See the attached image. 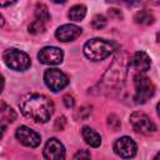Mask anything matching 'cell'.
<instances>
[{
  "mask_svg": "<svg viewBox=\"0 0 160 160\" xmlns=\"http://www.w3.org/2000/svg\"><path fill=\"white\" fill-rule=\"evenodd\" d=\"M62 101H64V105H65L66 108H72V106H74V104H75V100H74L72 95H70V94L64 95Z\"/></svg>",
  "mask_w": 160,
  "mask_h": 160,
  "instance_id": "obj_23",
  "label": "cell"
},
{
  "mask_svg": "<svg viewBox=\"0 0 160 160\" xmlns=\"http://www.w3.org/2000/svg\"><path fill=\"white\" fill-rule=\"evenodd\" d=\"M81 135H82L85 142H86L88 145H90L91 148H98V146H100V144H101V138H100V135H99L95 130H92L91 128L84 126V128L81 129Z\"/></svg>",
  "mask_w": 160,
  "mask_h": 160,
  "instance_id": "obj_14",
  "label": "cell"
},
{
  "mask_svg": "<svg viewBox=\"0 0 160 160\" xmlns=\"http://www.w3.org/2000/svg\"><path fill=\"white\" fill-rule=\"evenodd\" d=\"M115 48L116 45L114 42H110L100 38H95L89 40L84 45V54L91 61H101L106 59L115 50Z\"/></svg>",
  "mask_w": 160,
  "mask_h": 160,
  "instance_id": "obj_3",
  "label": "cell"
},
{
  "mask_svg": "<svg viewBox=\"0 0 160 160\" xmlns=\"http://www.w3.org/2000/svg\"><path fill=\"white\" fill-rule=\"evenodd\" d=\"M0 114H1V131H2V134H4L6 124H10V122H12V121L16 119V112H15L10 106H8L5 102H2V104H1Z\"/></svg>",
  "mask_w": 160,
  "mask_h": 160,
  "instance_id": "obj_15",
  "label": "cell"
},
{
  "mask_svg": "<svg viewBox=\"0 0 160 160\" xmlns=\"http://www.w3.org/2000/svg\"><path fill=\"white\" fill-rule=\"evenodd\" d=\"M134 21L140 25H150L154 22V15L148 10H140L134 15Z\"/></svg>",
  "mask_w": 160,
  "mask_h": 160,
  "instance_id": "obj_17",
  "label": "cell"
},
{
  "mask_svg": "<svg viewBox=\"0 0 160 160\" xmlns=\"http://www.w3.org/2000/svg\"><path fill=\"white\" fill-rule=\"evenodd\" d=\"M136 144L129 136H121L114 142V151L118 156L122 159L134 158L136 154Z\"/></svg>",
  "mask_w": 160,
  "mask_h": 160,
  "instance_id": "obj_8",
  "label": "cell"
},
{
  "mask_svg": "<svg viewBox=\"0 0 160 160\" xmlns=\"http://www.w3.org/2000/svg\"><path fill=\"white\" fill-rule=\"evenodd\" d=\"M156 110H158V115H159V118H160V101H159L158 105H156Z\"/></svg>",
  "mask_w": 160,
  "mask_h": 160,
  "instance_id": "obj_28",
  "label": "cell"
},
{
  "mask_svg": "<svg viewBox=\"0 0 160 160\" xmlns=\"http://www.w3.org/2000/svg\"><path fill=\"white\" fill-rule=\"evenodd\" d=\"M62 58H64V54L61 49L56 46H45L38 54L39 61L45 65H59L61 64Z\"/></svg>",
  "mask_w": 160,
  "mask_h": 160,
  "instance_id": "obj_10",
  "label": "cell"
},
{
  "mask_svg": "<svg viewBox=\"0 0 160 160\" xmlns=\"http://www.w3.org/2000/svg\"><path fill=\"white\" fill-rule=\"evenodd\" d=\"M44 158L49 160H61L65 158L64 145L55 138L48 140L44 148Z\"/></svg>",
  "mask_w": 160,
  "mask_h": 160,
  "instance_id": "obj_11",
  "label": "cell"
},
{
  "mask_svg": "<svg viewBox=\"0 0 160 160\" xmlns=\"http://www.w3.org/2000/svg\"><path fill=\"white\" fill-rule=\"evenodd\" d=\"M155 159H160V151H159V152L155 155Z\"/></svg>",
  "mask_w": 160,
  "mask_h": 160,
  "instance_id": "obj_31",
  "label": "cell"
},
{
  "mask_svg": "<svg viewBox=\"0 0 160 160\" xmlns=\"http://www.w3.org/2000/svg\"><path fill=\"white\" fill-rule=\"evenodd\" d=\"M122 4H125V5H128V6H134V5H136V4H139V1L138 0H120Z\"/></svg>",
  "mask_w": 160,
  "mask_h": 160,
  "instance_id": "obj_26",
  "label": "cell"
},
{
  "mask_svg": "<svg viewBox=\"0 0 160 160\" xmlns=\"http://www.w3.org/2000/svg\"><path fill=\"white\" fill-rule=\"evenodd\" d=\"M35 20H39L44 24H48L50 20V14L48 11V8L44 4H38L35 8Z\"/></svg>",
  "mask_w": 160,
  "mask_h": 160,
  "instance_id": "obj_18",
  "label": "cell"
},
{
  "mask_svg": "<svg viewBox=\"0 0 160 160\" xmlns=\"http://www.w3.org/2000/svg\"><path fill=\"white\" fill-rule=\"evenodd\" d=\"M44 81L45 85L54 92L60 91L69 84L68 76L59 69H48L44 72Z\"/></svg>",
  "mask_w": 160,
  "mask_h": 160,
  "instance_id": "obj_7",
  "label": "cell"
},
{
  "mask_svg": "<svg viewBox=\"0 0 160 160\" xmlns=\"http://www.w3.org/2000/svg\"><path fill=\"white\" fill-rule=\"evenodd\" d=\"M108 15L111 18V19H122V14L120 10L118 9H109L108 10Z\"/></svg>",
  "mask_w": 160,
  "mask_h": 160,
  "instance_id": "obj_24",
  "label": "cell"
},
{
  "mask_svg": "<svg viewBox=\"0 0 160 160\" xmlns=\"http://www.w3.org/2000/svg\"><path fill=\"white\" fill-rule=\"evenodd\" d=\"M131 65L138 71H146L150 69L151 61L149 55L145 51H136L131 58Z\"/></svg>",
  "mask_w": 160,
  "mask_h": 160,
  "instance_id": "obj_13",
  "label": "cell"
},
{
  "mask_svg": "<svg viewBox=\"0 0 160 160\" xmlns=\"http://www.w3.org/2000/svg\"><path fill=\"white\" fill-rule=\"evenodd\" d=\"M90 114H91V106L84 105V106H81V108L76 111L75 118H76L78 120H86V119L90 116Z\"/></svg>",
  "mask_w": 160,
  "mask_h": 160,
  "instance_id": "obj_20",
  "label": "cell"
},
{
  "mask_svg": "<svg viewBox=\"0 0 160 160\" xmlns=\"http://www.w3.org/2000/svg\"><path fill=\"white\" fill-rule=\"evenodd\" d=\"M130 124L136 132L142 135H150L156 130V125L152 120L141 111H135L130 115Z\"/></svg>",
  "mask_w": 160,
  "mask_h": 160,
  "instance_id": "obj_6",
  "label": "cell"
},
{
  "mask_svg": "<svg viewBox=\"0 0 160 160\" xmlns=\"http://www.w3.org/2000/svg\"><path fill=\"white\" fill-rule=\"evenodd\" d=\"M2 60L6 64V66H9L10 69L16 70V71H24V70L29 69L31 65V60H30L29 55L18 49L5 50L2 54Z\"/></svg>",
  "mask_w": 160,
  "mask_h": 160,
  "instance_id": "obj_5",
  "label": "cell"
},
{
  "mask_svg": "<svg viewBox=\"0 0 160 160\" xmlns=\"http://www.w3.org/2000/svg\"><path fill=\"white\" fill-rule=\"evenodd\" d=\"M66 124V120H65V116H59L56 120H55V125H54V129L55 130H62L64 126Z\"/></svg>",
  "mask_w": 160,
  "mask_h": 160,
  "instance_id": "obj_22",
  "label": "cell"
},
{
  "mask_svg": "<svg viewBox=\"0 0 160 160\" xmlns=\"http://www.w3.org/2000/svg\"><path fill=\"white\" fill-rule=\"evenodd\" d=\"M156 40H158V42L160 44V32H158V35H156Z\"/></svg>",
  "mask_w": 160,
  "mask_h": 160,
  "instance_id": "obj_30",
  "label": "cell"
},
{
  "mask_svg": "<svg viewBox=\"0 0 160 160\" xmlns=\"http://www.w3.org/2000/svg\"><path fill=\"white\" fill-rule=\"evenodd\" d=\"M128 68H129V59L125 52H119L114 61L110 64L108 70L105 71L102 76V84L106 88L110 89H118L120 88L126 78L128 74Z\"/></svg>",
  "mask_w": 160,
  "mask_h": 160,
  "instance_id": "obj_2",
  "label": "cell"
},
{
  "mask_svg": "<svg viewBox=\"0 0 160 160\" xmlns=\"http://www.w3.org/2000/svg\"><path fill=\"white\" fill-rule=\"evenodd\" d=\"M108 125L110 126V129H112L114 131L119 130L120 126H121V122H120V119L115 115V114H110L108 116Z\"/></svg>",
  "mask_w": 160,
  "mask_h": 160,
  "instance_id": "obj_21",
  "label": "cell"
},
{
  "mask_svg": "<svg viewBox=\"0 0 160 160\" xmlns=\"http://www.w3.org/2000/svg\"><path fill=\"white\" fill-rule=\"evenodd\" d=\"M90 156V152H88L86 150H80L74 155V159H89Z\"/></svg>",
  "mask_w": 160,
  "mask_h": 160,
  "instance_id": "obj_25",
  "label": "cell"
},
{
  "mask_svg": "<svg viewBox=\"0 0 160 160\" xmlns=\"http://www.w3.org/2000/svg\"><path fill=\"white\" fill-rule=\"evenodd\" d=\"M81 34V28L74 25V24H65L61 25L56 29L55 31V36L59 41L62 42H68V41H72L75 40L78 36H80Z\"/></svg>",
  "mask_w": 160,
  "mask_h": 160,
  "instance_id": "obj_12",
  "label": "cell"
},
{
  "mask_svg": "<svg viewBox=\"0 0 160 160\" xmlns=\"http://www.w3.org/2000/svg\"><path fill=\"white\" fill-rule=\"evenodd\" d=\"M21 114L34 122H46L54 112L52 101L41 94H26L19 102Z\"/></svg>",
  "mask_w": 160,
  "mask_h": 160,
  "instance_id": "obj_1",
  "label": "cell"
},
{
  "mask_svg": "<svg viewBox=\"0 0 160 160\" xmlns=\"http://www.w3.org/2000/svg\"><path fill=\"white\" fill-rule=\"evenodd\" d=\"M106 18L104 16V15H101V14H98V15H95L94 18H92V20H91V26L94 28V29H96V30H101L102 28H105L106 26Z\"/></svg>",
  "mask_w": 160,
  "mask_h": 160,
  "instance_id": "obj_19",
  "label": "cell"
},
{
  "mask_svg": "<svg viewBox=\"0 0 160 160\" xmlns=\"http://www.w3.org/2000/svg\"><path fill=\"white\" fill-rule=\"evenodd\" d=\"M134 86H135L134 100L136 104H145L155 94V86L152 81L145 75H141V74L135 75Z\"/></svg>",
  "mask_w": 160,
  "mask_h": 160,
  "instance_id": "obj_4",
  "label": "cell"
},
{
  "mask_svg": "<svg viewBox=\"0 0 160 160\" xmlns=\"http://www.w3.org/2000/svg\"><path fill=\"white\" fill-rule=\"evenodd\" d=\"M51 1H54V2H56V4H62V2H65L66 0H51Z\"/></svg>",
  "mask_w": 160,
  "mask_h": 160,
  "instance_id": "obj_29",
  "label": "cell"
},
{
  "mask_svg": "<svg viewBox=\"0 0 160 160\" xmlns=\"http://www.w3.org/2000/svg\"><path fill=\"white\" fill-rule=\"evenodd\" d=\"M86 15V8L81 4L79 5H74L70 10H69V19L72 20V21H81Z\"/></svg>",
  "mask_w": 160,
  "mask_h": 160,
  "instance_id": "obj_16",
  "label": "cell"
},
{
  "mask_svg": "<svg viewBox=\"0 0 160 160\" xmlns=\"http://www.w3.org/2000/svg\"><path fill=\"white\" fill-rule=\"evenodd\" d=\"M15 136L22 145H25L28 148H36L41 142L40 135L36 131H34L32 129H30L25 125H21L16 129Z\"/></svg>",
  "mask_w": 160,
  "mask_h": 160,
  "instance_id": "obj_9",
  "label": "cell"
},
{
  "mask_svg": "<svg viewBox=\"0 0 160 160\" xmlns=\"http://www.w3.org/2000/svg\"><path fill=\"white\" fill-rule=\"evenodd\" d=\"M14 2H15V0H0V5H1L2 8L8 6V5H11V4H14Z\"/></svg>",
  "mask_w": 160,
  "mask_h": 160,
  "instance_id": "obj_27",
  "label": "cell"
}]
</instances>
